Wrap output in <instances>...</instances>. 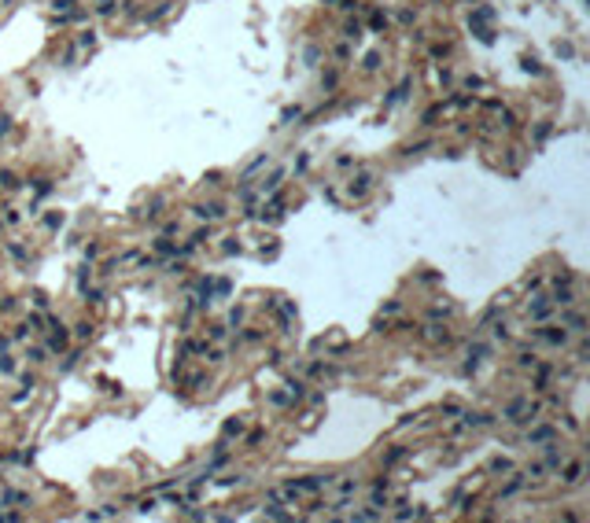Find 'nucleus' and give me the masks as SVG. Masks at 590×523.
<instances>
[{
  "mask_svg": "<svg viewBox=\"0 0 590 523\" xmlns=\"http://www.w3.org/2000/svg\"><path fill=\"white\" fill-rule=\"evenodd\" d=\"M535 413H539V409H535L531 402L516 398V402H509V405H506V413H502V417H506V420H516V424H524V420H535Z\"/></svg>",
  "mask_w": 590,
  "mask_h": 523,
  "instance_id": "obj_1",
  "label": "nucleus"
},
{
  "mask_svg": "<svg viewBox=\"0 0 590 523\" xmlns=\"http://www.w3.org/2000/svg\"><path fill=\"white\" fill-rule=\"evenodd\" d=\"M372 188V174H358L351 181V196H362V192H369Z\"/></svg>",
  "mask_w": 590,
  "mask_h": 523,
  "instance_id": "obj_2",
  "label": "nucleus"
},
{
  "mask_svg": "<svg viewBox=\"0 0 590 523\" xmlns=\"http://www.w3.org/2000/svg\"><path fill=\"white\" fill-rule=\"evenodd\" d=\"M225 214V210L218 207V203H199V207H196V217H211V221H214V217H221Z\"/></svg>",
  "mask_w": 590,
  "mask_h": 523,
  "instance_id": "obj_3",
  "label": "nucleus"
},
{
  "mask_svg": "<svg viewBox=\"0 0 590 523\" xmlns=\"http://www.w3.org/2000/svg\"><path fill=\"white\" fill-rule=\"evenodd\" d=\"M48 350H56V354H63V350H67V332H63V324H59V332L48 339Z\"/></svg>",
  "mask_w": 590,
  "mask_h": 523,
  "instance_id": "obj_4",
  "label": "nucleus"
},
{
  "mask_svg": "<svg viewBox=\"0 0 590 523\" xmlns=\"http://www.w3.org/2000/svg\"><path fill=\"white\" fill-rule=\"evenodd\" d=\"M527 439H531V442H550V439H553V427H535Z\"/></svg>",
  "mask_w": 590,
  "mask_h": 523,
  "instance_id": "obj_5",
  "label": "nucleus"
},
{
  "mask_svg": "<svg viewBox=\"0 0 590 523\" xmlns=\"http://www.w3.org/2000/svg\"><path fill=\"white\" fill-rule=\"evenodd\" d=\"M295 118H302V111H299V107H284V111H281V122H284V126H292Z\"/></svg>",
  "mask_w": 590,
  "mask_h": 523,
  "instance_id": "obj_6",
  "label": "nucleus"
},
{
  "mask_svg": "<svg viewBox=\"0 0 590 523\" xmlns=\"http://www.w3.org/2000/svg\"><path fill=\"white\" fill-rule=\"evenodd\" d=\"M0 501H4V505H22V501H26V494H19V490H7Z\"/></svg>",
  "mask_w": 590,
  "mask_h": 523,
  "instance_id": "obj_7",
  "label": "nucleus"
},
{
  "mask_svg": "<svg viewBox=\"0 0 590 523\" xmlns=\"http://www.w3.org/2000/svg\"><path fill=\"white\" fill-rule=\"evenodd\" d=\"M539 335L546 343H553V347H557V343H564V332H553V328H546V332H539Z\"/></svg>",
  "mask_w": 590,
  "mask_h": 523,
  "instance_id": "obj_8",
  "label": "nucleus"
},
{
  "mask_svg": "<svg viewBox=\"0 0 590 523\" xmlns=\"http://www.w3.org/2000/svg\"><path fill=\"white\" fill-rule=\"evenodd\" d=\"M579 475H583V464H572L568 472H564V483H579Z\"/></svg>",
  "mask_w": 590,
  "mask_h": 523,
  "instance_id": "obj_9",
  "label": "nucleus"
},
{
  "mask_svg": "<svg viewBox=\"0 0 590 523\" xmlns=\"http://www.w3.org/2000/svg\"><path fill=\"white\" fill-rule=\"evenodd\" d=\"M0 184H4V188H15L19 181H15V174H11V170H0Z\"/></svg>",
  "mask_w": 590,
  "mask_h": 523,
  "instance_id": "obj_10",
  "label": "nucleus"
},
{
  "mask_svg": "<svg viewBox=\"0 0 590 523\" xmlns=\"http://www.w3.org/2000/svg\"><path fill=\"white\" fill-rule=\"evenodd\" d=\"M343 34L351 37V41H358V37H362V26H358V22H347V26H343Z\"/></svg>",
  "mask_w": 590,
  "mask_h": 523,
  "instance_id": "obj_11",
  "label": "nucleus"
},
{
  "mask_svg": "<svg viewBox=\"0 0 590 523\" xmlns=\"http://www.w3.org/2000/svg\"><path fill=\"white\" fill-rule=\"evenodd\" d=\"M509 468H513V464H509V460H506V457H498V460H491V472H509Z\"/></svg>",
  "mask_w": 590,
  "mask_h": 523,
  "instance_id": "obj_12",
  "label": "nucleus"
},
{
  "mask_svg": "<svg viewBox=\"0 0 590 523\" xmlns=\"http://www.w3.org/2000/svg\"><path fill=\"white\" fill-rule=\"evenodd\" d=\"M380 67V52H369L366 56V70H376Z\"/></svg>",
  "mask_w": 590,
  "mask_h": 523,
  "instance_id": "obj_13",
  "label": "nucleus"
},
{
  "mask_svg": "<svg viewBox=\"0 0 590 523\" xmlns=\"http://www.w3.org/2000/svg\"><path fill=\"white\" fill-rule=\"evenodd\" d=\"M380 26H387V15L384 11H372V30H380Z\"/></svg>",
  "mask_w": 590,
  "mask_h": 523,
  "instance_id": "obj_14",
  "label": "nucleus"
},
{
  "mask_svg": "<svg viewBox=\"0 0 590 523\" xmlns=\"http://www.w3.org/2000/svg\"><path fill=\"white\" fill-rule=\"evenodd\" d=\"M92 41H96V34H92V30H89V34H81V37H77V44H81V48H92Z\"/></svg>",
  "mask_w": 590,
  "mask_h": 523,
  "instance_id": "obj_15",
  "label": "nucleus"
},
{
  "mask_svg": "<svg viewBox=\"0 0 590 523\" xmlns=\"http://www.w3.org/2000/svg\"><path fill=\"white\" fill-rule=\"evenodd\" d=\"M89 335H92V324L81 321V324H77V339H89Z\"/></svg>",
  "mask_w": 590,
  "mask_h": 523,
  "instance_id": "obj_16",
  "label": "nucleus"
},
{
  "mask_svg": "<svg viewBox=\"0 0 590 523\" xmlns=\"http://www.w3.org/2000/svg\"><path fill=\"white\" fill-rule=\"evenodd\" d=\"M564 321H568L572 328H576V332H583V317H576V314H568V317H564Z\"/></svg>",
  "mask_w": 590,
  "mask_h": 523,
  "instance_id": "obj_17",
  "label": "nucleus"
},
{
  "mask_svg": "<svg viewBox=\"0 0 590 523\" xmlns=\"http://www.w3.org/2000/svg\"><path fill=\"white\" fill-rule=\"evenodd\" d=\"M155 247H159V254H174V244H170V240H159Z\"/></svg>",
  "mask_w": 590,
  "mask_h": 523,
  "instance_id": "obj_18",
  "label": "nucleus"
},
{
  "mask_svg": "<svg viewBox=\"0 0 590 523\" xmlns=\"http://www.w3.org/2000/svg\"><path fill=\"white\" fill-rule=\"evenodd\" d=\"M524 70H531V74H539V59H535V56H527V59H524Z\"/></svg>",
  "mask_w": 590,
  "mask_h": 523,
  "instance_id": "obj_19",
  "label": "nucleus"
},
{
  "mask_svg": "<svg viewBox=\"0 0 590 523\" xmlns=\"http://www.w3.org/2000/svg\"><path fill=\"white\" fill-rule=\"evenodd\" d=\"M26 357H30V361H44V350H41V347H34V350H30Z\"/></svg>",
  "mask_w": 590,
  "mask_h": 523,
  "instance_id": "obj_20",
  "label": "nucleus"
},
{
  "mask_svg": "<svg viewBox=\"0 0 590 523\" xmlns=\"http://www.w3.org/2000/svg\"><path fill=\"white\" fill-rule=\"evenodd\" d=\"M240 427H244V424H240V420H229V424H225V435H236Z\"/></svg>",
  "mask_w": 590,
  "mask_h": 523,
  "instance_id": "obj_21",
  "label": "nucleus"
},
{
  "mask_svg": "<svg viewBox=\"0 0 590 523\" xmlns=\"http://www.w3.org/2000/svg\"><path fill=\"white\" fill-rule=\"evenodd\" d=\"M63 225V214H48V229H59Z\"/></svg>",
  "mask_w": 590,
  "mask_h": 523,
  "instance_id": "obj_22",
  "label": "nucleus"
},
{
  "mask_svg": "<svg viewBox=\"0 0 590 523\" xmlns=\"http://www.w3.org/2000/svg\"><path fill=\"white\" fill-rule=\"evenodd\" d=\"M71 4H74V0H56V11H67Z\"/></svg>",
  "mask_w": 590,
  "mask_h": 523,
  "instance_id": "obj_23",
  "label": "nucleus"
}]
</instances>
